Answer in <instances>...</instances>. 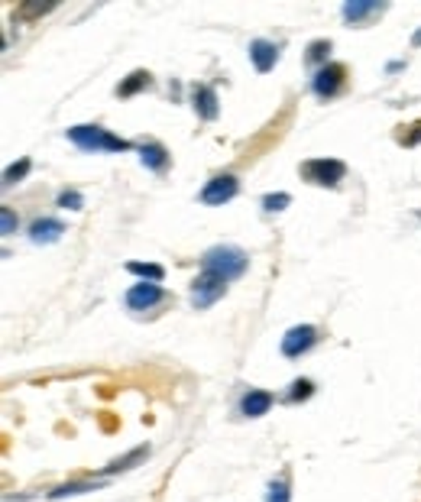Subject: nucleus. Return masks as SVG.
Returning a JSON list of instances; mask_svg holds the SVG:
<instances>
[{"label":"nucleus","mask_w":421,"mask_h":502,"mask_svg":"<svg viewBox=\"0 0 421 502\" xmlns=\"http://www.w3.org/2000/svg\"><path fill=\"white\" fill-rule=\"evenodd\" d=\"M246 263H250V257L243 253L240 246H231V243H217L210 246L208 253L201 257V266H204V272H214V276L221 279H237L246 272Z\"/></svg>","instance_id":"nucleus-1"},{"label":"nucleus","mask_w":421,"mask_h":502,"mask_svg":"<svg viewBox=\"0 0 421 502\" xmlns=\"http://www.w3.org/2000/svg\"><path fill=\"white\" fill-rule=\"evenodd\" d=\"M68 139L72 143H78L81 150H104V152H124L130 150V143L120 137H114V133H107L104 127H91V123H81V127H72L68 130Z\"/></svg>","instance_id":"nucleus-2"},{"label":"nucleus","mask_w":421,"mask_h":502,"mask_svg":"<svg viewBox=\"0 0 421 502\" xmlns=\"http://www.w3.org/2000/svg\"><path fill=\"white\" fill-rule=\"evenodd\" d=\"M224 292H227V279L214 276V272H201L191 282V305L195 308H208V305H214V301L221 299Z\"/></svg>","instance_id":"nucleus-3"},{"label":"nucleus","mask_w":421,"mask_h":502,"mask_svg":"<svg viewBox=\"0 0 421 502\" xmlns=\"http://www.w3.org/2000/svg\"><path fill=\"white\" fill-rule=\"evenodd\" d=\"M347 165L340 159H311L302 165V175H305L311 185H337L344 179Z\"/></svg>","instance_id":"nucleus-4"},{"label":"nucleus","mask_w":421,"mask_h":502,"mask_svg":"<svg viewBox=\"0 0 421 502\" xmlns=\"http://www.w3.org/2000/svg\"><path fill=\"white\" fill-rule=\"evenodd\" d=\"M237 192H240L237 175H214V179L204 182V188H201V201L204 204H224V201H231Z\"/></svg>","instance_id":"nucleus-5"},{"label":"nucleus","mask_w":421,"mask_h":502,"mask_svg":"<svg viewBox=\"0 0 421 502\" xmlns=\"http://www.w3.org/2000/svg\"><path fill=\"white\" fill-rule=\"evenodd\" d=\"M317 341V331L311 328V324H298V328H292V331L282 337V353L285 357H302L305 350H311Z\"/></svg>","instance_id":"nucleus-6"},{"label":"nucleus","mask_w":421,"mask_h":502,"mask_svg":"<svg viewBox=\"0 0 421 502\" xmlns=\"http://www.w3.org/2000/svg\"><path fill=\"white\" fill-rule=\"evenodd\" d=\"M159 301H162V289L156 282H139V285H130V292H126V305L133 311H149Z\"/></svg>","instance_id":"nucleus-7"},{"label":"nucleus","mask_w":421,"mask_h":502,"mask_svg":"<svg viewBox=\"0 0 421 502\" xmlns=\"http://www.w3.org/2000/svg\"><path fill=\"white\" fill-rule=\"evenodd\" d=\"M340 85H344V65H324V68H317L315 81H311L315 94H321V97L337 94Z\"/></svg>","instance_id":"nucleus-8"},{"label":"nucleus","mask_w":421,"mask_h":502,"mask_svg":"<svg viewBox=\"0 0 421 502\" xmlns=\"http://www.w3.org/2000/svg\"><path fill=\"white\" fill-rule=\"evenodd\" d=\"M191 104L198 110V117L214 120L217 117V94L210 85H191Z\"/></svg>","instance_id":"nucleus-9"},{"label":"nucleus","mask_w":421,"mask_h":502,"mask_svg":"<svg viewBox=\"0 0 421 502\" xmlns=\"http://www.w3.org/2000/svg\"><path fill=\"white\" fill-rule=\"evenodd\" d=\"M250 59H253V65H256V72H269V68L279 62V46L269 43V39H253Z\"/></svg>","instance_id":"nucleus-10"},{"label":"nucleus","mask_w":421,"mask_h":502,"mask_svg":"<svg viewBox=\"0 0 421 502\" xmlns=\"http://www.w3.org/2000/svg\"><path fill=\"white\" fill-rule=\"evenodd\" d=\"M62 234H65V227H62V221H55V217H36L30 224V237L36 243H52V240H59Z\"/></svg>","instance_id":"nucleus-11"},{"label":"nucleus","mask_w":421,"mask_h":502,"mask_svg":"<svg viewBox=\"0 0 421 502\" xmlns=\"http://www.w3.org/2000/svg\"><path fill=\"white\" fill-rule=\"evenodd\" d=\"M269 405H273V396H269L266 389H250V392L243 396V402H240V412L246 418H260V415L269 412Z\"/></svg>","instance_id":"nucleus-12"},{"label":"nucleus","mask_w":421,"mask_h":502,"mask_svg":"<svg viewBox=\"0 0 421 502\" xmlns=\"http://www.w3.org/2000/svg\"><path fill=\"white\" fill-rule=\"evenodd\" d=\"M376 13H382V3H373V0H347L344 3V20L350 23H360L366 17H376Z\"/></svg>","instance_id":"nucleus-13"},{"label":"nucleus","mask_w":421,"mask_h":502,"mask_svg":"<svg viewBox=\"0 0 421 502\" xmlns=\"http://www.w3.org/2000/svg\"><path fill=\"white\" fill-rule=\"evenodd\" d=\"M139 159H143L146 169H166L168 152H166V146H159V143H143V146H139Z\"/></svg>","instance_id":"nucleus-14"},{"label":"nucleus","mask_w":421,"mask_h":502,"mask_svg":"<svg viewBox=\"0 0 421 502\" xmlns=\"http://www.w3.org/2000/svg\"><path fill=\"white\" fill-rule=\"evenodd\" d=\"M146 85H149V72H143V68H139V72H133V75H126V81H120V85H117V94H120V97H133L137 91H143Z\"/></svg>","instance_id":"nucleus-15"},{"label":"nucleus","mask_w":421,"mask_h":502,"mask_svg":"<svg viewBox=\"0 0 421 502\" xmlns=\"http://www.w3.org/2000/svg\"><path fill=\"white\" fill-rule=\"evenodd\" d=\"M149 454V448H137V450H130L126 457H117V460H110L107 463V473H120V470H130L133 463H139V460L146 457Z\"/></svg>","instance_id":"nucleus-16"},{"label":"nucleus","mask_w":421,"mask_h":502,"mask_svg":"<svg viewBox=\"0 0 421 502\" xmlns=\"http://www.w3.org/2000/svg\"><path fill=\"white\" fill-rule=\"evenodd\" d=\"M126 269H130L133 276L149 279V282H162V276H166V272H162V266H156V263H130Z\"/></svg>","instance_id":"nucleus-17"},{"label":"nucleus","mask_w":421,"mask_h":502,"mask_svg":"<svg viewBox=\"0 0 421 502\" xmlns=\"http://www.w3.org/2000/svg\"><path fill=\"white\" fill-rule=\"evenodd\" d=\"M91 490H95L91 483H65V486L52 490L49 496H52V499H65V496H78V492H91Z\"/></svg>","instance_id":"nucleus-18"},{"label":"nucleus","mask_w":421,"mask_h":502,"mask_svg":"<svg viewBox=\"0 0 421 502\" xmlns=\"http://www.w3.org/2000/svg\"><path fill=\"white\" fill-rule=\"evenodd\" d=\"M26 172H30V159H20V162H13L10 169L3 172V185H17L23 179V175H26Z\"/></svg>","instance_id":"nucleus-19"},{"label":"nucleus","mask_w":421,"mask_h":502,"mask_svg":"<svg viewBox=\"0 0 421 502\" xmlns=\"http://www.w3.org/2000/svg\"><path fill=\"white\" fill-rule=\"evenodd\" d=\"M266 502H288V483L275 480L269 483V492H266Z\"/></svg>","instance_id":"nucleus-20"},{"label":"nucleus","mask_w":421,"mask_h":502,"mask_svg":"<svg viewBox=\"0 0 421 502\" xmlns=\"http://www.w3.org/2000/svg\"><path fill=\"white\" fill-rule=\"evenodd\" d=\"M327 52H331V43L327 39H315V43L308 46V62H324Z\"/></svg>","instance_id":"nucleus-21"},{"label":"nucleus","mask_w":421,"mask_h":502,"mask_svg":"<svg viewBox=\"0 0 421 502\" xmlns=\"http://www.w3.org/2000/svg\"><path fill=\"white\" fill-rule=\"evenodd\" d=\"M288 204H292V198H288L285 192L266 194V198H263V208H266V211H282V208H288Z\"/></svg>","instance_id":"nucleus-22"},{"label":"nucleus","mask_w":421,"mask_h":502,"mask_svg":"<svg viewBox=\"0 0 421 502\" xmlns=\"http://www.w3.org/2000/svg\"><path fill=\"white\" fill-rule=\"evenodd\" d=\"M311 392H315L311 379H295V383H292V392H288V399H292V402H298V399H308Z\"/></svg>","instance_id":"nucleus-23"},{"label":"nucleus","mask_w":421,"mask_h":502,"mask_svg":"<svg viewBox=\"0 0 421 502\" xmlns=\"http://www.w3.org/2000/svg\"><path fill=\"white\" fill-rule=\"evenodd\" d=\"M59 208H68V211H78L81 208V194L72 192V188H65L62 194H59Z\"/></svg>","instance_id":"nucleus-24"},{"label":"nucleus","mask_w":421,"mask_h":502,"mask_svg":"<svg viewBox=\"0 0 421 502\" xmlns=\"http://www.w3.org/2000/svg\"><path fill=\"white\" fill-rule=\"evenodd\" d=\"M13 230H17V217H13L10 208H0V234L10 237Z\"/></svg>","instance_id":"nucleus-25"},{"label":"nucleus","mask_w":421,"mask_h":502,"mask_svg":"<svg viewBox=\"0 0 421 502\" xmlns=\"http://www.w3.org/2000/svg\"><path fill=\"white\" fill-rule=\"evenodd\" d=\"M411 43H415V46H421V30L415 32V36H411Z\"/></svg>","instance_id":"nucleus-26"}]
</instances>
